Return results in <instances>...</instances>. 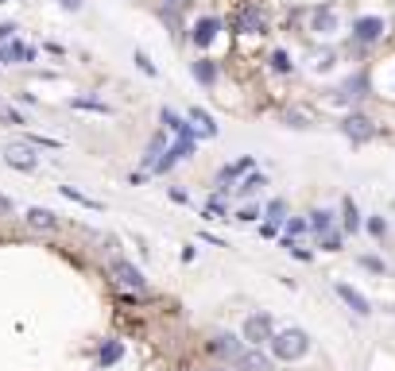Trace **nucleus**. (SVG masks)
Segmentation results:
<instances>
[{"label": "nucleus", "mask_w": 395, "mask_h": 371, "mask_svg": "<svg viewBox=\"0 0 395 371\" xmlns=\"http://www.w3.org/2000/svg\"><path fill=\"white\" fill-rule=\"evenodd\" d=\"M132 62L140 66V74H148V78H159V66H155L152 58H148V50H132Z\"/></svg>", "instance_id": "cd10ccee"}, {"label": "nucleus", "mask_w": 395, "mask_h": 371, "mask_svg": "<svg viewBox=\"0 0 395 371\" xmlns=\"http://www.w3.org/2000/svg\"><path fill=\"white\" fill-rule=\"evenodd\" d=\"M0 213H12V198H4V194H0Z\"/></svg>", "instance_id": "c03bdc74"}, {"label": "nucleus", "mask_w": 395, "mask_h": 371, "mask_svg": "<svg viewBox=\"0 0 395 371\" xmlns=\"http://www.w3.org/2000/svg\"><path fill=\"white\" fill-rule=\"evenodd\" d=\"M217 371H229V368H217Z\"/></svg>", "instance_id": "a18cd8bd"}, {"label": "nucleus", "mask_w": 395, "mask_h": 371, "mask_svg": "<svg viewBox=\"0 0 395 371\" xmlns=\"http://www.w3.org/2000/svg\"><path fill=\"white\" fill-rule=\"evenodd\" d=\"M190 0H159V8H175V12H182Z\"/></svg>", "instance_id": "a19ab883"}, {"label": "nucleus", "mask_w": 395, "mask_h": 371, "mask_svg": "<svg viewBox=\"0 0 395 371\" xmlns=\"http://www.w3.org/2000/svg\"><path fill=\"white\" fill-rule=\"evenodd\" d=\"M264 217H268L264 224H283V221H287V201H283V198H271L268 209H264Z\"/></svg>", "instance_id": "a878e982"}, {"label": "nucleus", "mask_w": 395, "mask_h": 371, "mask_svg": "<svg viewBox=\"0 0 395 371\" xmlns=\"http://www.w3.org/2000/svg\"><path fill=\"white\" fill-rule=\"evenodd\" d=\"M47 50H51L55 58H62V54H66V47H62V43H47Z\"/></svg>", "instance_id": "37998d69"}, {"label": "nucleus", "mask_w": 395, "mask_h": 371, "mask_svg": "<svg viewBox=\"0 0 395 371\" xmlns=\"http://www.w3.org/2000/svg\"><path fill=\"white\" fill-rule=\"evenodd\" d=\"M148 178H152L148 170H132V174H128V186H143Z\"/></svg>", "instance_id": "ea45409f"}, {"label": "nucleus", "mask_w": 395, "mask_h": 371, "mask_svg": "<svg viewBox=\"0 0 395 371\" xmlns=\"http://www.w3.org/2000/svg\"><path fill=\"white\" fill-rule=\"evenodd\" d=\"M337 66V54L333 50H322L318 58H314V70H318V74H326V70H333Z\"/></svg>", "instance_id": "2f4dec72"}, {"label": "nucleus", "mask_w": 395, "mask_h": 371, "mask_svg": "<svg viewBox=\"0 0 395 371\" xmlns=\"http://www.w3.org/2000/svg\"><path fill=\"white\" fill-rule=\"evenodd\" d=\"M24 221H27V228H39V232L59 228V213H51V209H43V205H31L24 213Z\"/></svg>", "instance_id": "f3484780"}, {"label": "nucleus", "mask_w": 395, "mask_h": 371, "mask_svg": "<svg viewBox=\"0 0 395 371\" xmlns=\"http://www.w3.org/2000/svg\"><path fill=\"white\" fill-rule=\"evenodd\" d=\"M113 279L120 282V286H128V290H148V279H143V271L140 267H132L128 259H113Z\"/></svg>", "instance_id": "4468645a"}, {"label": "nucleus", "mask_w": 395, "mask_h": 371, "mask_svg": "<svg viewBox=\"0 0 395 371\" xmlns=\"http://www.w3.org/2000/svg\"><path fill=\"white\" fill-rule=\"evenodd\" d=\"M206 217H210V221H229V205L221 201V194L206 201Z\"/></svg>", "instance_id": "c85d7f7f"}, {"label": "nucleus", "mask_w": 395, "mask_h": 371, "mask_svg": "<svg viewBox=\"0 0 395 371\" xmlns=\"http://www.w3.org/2000/svg\"><path fill=\"white\" fill-rule=\"evenodd\" d=\"M333 290H337V298H341V302L349 305V310H353L357 317H368V314H372L368 298H364V294H361V290H357V286H349V282H337Z\"/></svg>", "instance_id": "dca6fc26"}, {"label": "nucleus", "mask_w": 395, "mask_h": 371, "mask_svg": "<svg viewBox=\"0 0 395 371\" xmlns=\"http://www.w3.org/2000/svg\"><path fill=\"white\" fill-rule=\"evenodd\" d=\"M0 70H4V66H0Z\"/></svg>", "instance_id": "de8ad7c7"}, {"label": "nucleus", "mask_w": 395, "mask_h": 371, "mask_svg": "<svg viewBox=\"0 0 395 371\" xmlns=\"http://www.w3.org/2000/svg\"><path fill=\"white\" fill-rule=\"evenodd\" d=\"M368 232L372 236H387V221L384 217H368Z\"/></svg>", "instance_id": "e433bc0d"}, {"label": "nucleus", "mask_w": 395, "mask_h": 371, "mask_svg": "<svg viewBox=\"0 0 395 371\" xmlns=\"http://www.w3.org/2000/svg\"><path fill=\"white\" fill-rule=\"evenodd\" d=\"M27 143H31L35 151H39V147H47V151H59V147H62V143H59V140H51V136H27Z\"/></svg>", "instance_id": "72a5a7b5"}, {"label": "nucleus", "mask_w": 395, "mask_h": 371, "mask_svg": "<svg viewBox=\"0 0 395 371\" xmlns=\"http://www.w3.org/2000/svg\"><path fill=\"white\" fill-rule=\"evenodd\" d=\"M0 120H4V124H16V128H20V124H27L20 108H0Z\"/></svg>", "instance_id": "f704fd0d"}, {"label": "nucleus", "mask_w": 395, "mask_h": 371, "mask_svg": "<svg viewBox=\"0 0 395 371\" xmlns=\"http://www.w3.org/2000/svg\"><path fill=\"white\" fill-rule=\"evenodd\" d=\"M361 267H368V271H376V275H384V263H380L376 256H361Z\"/></svg>", "instance_id": "58836bf2"}, {"label": "nucleus", "mask_w": 395, "mask_h": 371, "mask_svg": "<svg viewBox=\"0 0 395 371\" xmlns=\"http://www.w3.org/2000/svg\"><path fill=\"white\" fill-rule=\"evenodd\" d=\"M16 31H20V27L12 24V20H4V24H0V43H8V39H16Z\"/></svg>", "instance_id": "4c0bfd02"}, {"label": "nucleus", "mask_w": 395, "mask_h": 371, "mask_svg": "<svg viewBox=\"0 0 395 371\" xmlns=\"http://www.w3.org/2000/svg\"><path fill=\"white\" fill-rule=\"evenodd\" d=\"M4 166H12L20 174H31L39 170V151L31 143H12V147H4Z\"/></svg>", "instance_id": "0eeeda50"}, {"label": "nucleus", "mask_w": 395, "mask_h": 371, "mask_svg": "<svg viewBox=\"0 0 395 371\" xmlns=\"http://www.w3.org/2000/svg\"><path fill=\"white\" fill-rule=\"evenodd\" d=\"M368 89H372V82H368V70H357L353 78H345V85L337 89V97L345 101V105H361L364 97H368Z\"/></svg>", "instance_id": "9d476101"}, {"label": "nucleus", "mask_w": 395, "mask_h": 371, "mask_svg": "<svg viewBox=\"0 0 395 371\" xmlns=\"http://www.w3.org/2000/svg\"><path fill=\"white\" fill-rule=\"evenodd\" d=\"M70 108H78V112H93V116H113V105L109 101H97V97H70Z\"/></svg>", "instance_id": "412c9836"}, {"label": "nucleus", "mask_w": 395, "mask_h": 371, "mask_svg": "<svg viewBox=\"0 0 395 371\" xmlns=\"http://www.w3.org/2000/svg\"><path fill=\"white\" fill-rule=\"evenodd\" d=\"M236 368L240 371H271V360L264 352H248V348H244L240 360H236Z\"/></svg>", "instance_id": "5701e85b"}, {"label": "nucleus", "mask_w": 395, "mask_h": 371, "mask_svg": "<svg viewBox=\"0 0 395 371\" xmlns=\"http://www.w3.org/2000/svg\"><path fill=\"white\" fill-rule=\"evenodd\" d=\"M233 31L236 35H252V39H264V35L271 31V20L268 12L260 8V4H240L233 16Z\"/></svg>", "instance_id": "7ed1b4c3"}, {"label": "nucleus", "mask_w": 395, "mask_h": 371, "mask_svg": "<svg viewBox=\"0 0 395 371\" xmlns=\"http://www.w3.org/2000/svg\"><path fill=\"white\" fill-rule=\"evenodd\" d=\"M120 356H124V344H120V340H105L101 352H97V360H101V368H113Z\"/></svg>", "instance_id": "b1692460"}, {"label": "nucleus", "mask_w": 395, "mask_h": 371, "mask_svg": "<svg viewBox=\"0 0 395 371\" xmlns=\"http://www.w3.org/2000/svg\"><path fill=\"white\" fill-rule=\"evenodd\" d=\"M248 170H256V159H252V155H240L236 163H225V166L217 170V178H213V190H217V194H229V190H233V182L244 178Z\"/></svg>", "instance_id": "6e6552de"}, {"label": "nucleus", "mask_w": 395, "mask_h": 371, "mask_svg": "<svg viewBox=\"0 0 395 371\" xmlns=\"http://www.w3.org/2000/svg\"><path fill=\"white\" fill-rule=\"evenodd\" d=\"M0 4H8V0H0Z\"/></svg>", "instance_id": "49530a36"}, {"label": "nucleus", "mask_w": 395, "mask_h": 371, "mask_svg": "<svg viewBox=\"0 0 395 371\" xmlns=\"http://www.w3.org/2000/svg\"><path fill=\"white\" fill-rule=\"evenodd\" d=\"M387 31H392V20L387 16H376V12H368V16H357L353 27H349V39L357 43V47H376V43L387 39Z\"/></svg>", "instance_id": "f257e3e1"}, {"label": "nucleus", "mask_w": 395, "mask_h": 371, "mask_svg": "<svg viewBox=\"0 0 395 371\" xmlns=\"http://www.w3.org/2000/svg\"><path fill=\"white\" fill-rule=\"evenodd\" d=\"M361 209H357L353 198H345L341 201V232H361Z\"/></svg>", "instance_id": "4be33fe9"}, {"label": "nucleus", "mask_w": 395, "mask_h": 371, "mask_svg": "<svg viewBox=\"0 0 395 371\" xmlns=\"http://www.w3.org/2000/svg\"><path fill=\"white\" fill-rule=\"evenodd\" d=\"M178 163H182V155H178V147H175V143H167V151H163V155L155 159V163H152V170H148V174H155V178H163V174H171V170H175Z\"/></svg>", "instance_id": "6ab92c4d"}, {"label": "nucleus", "mask_w": 395, "mask_h": 371, "mask_svg": "<svg viewBox=\"0 0 395 371\" xmlns=\"http://www.w3.org/2000/svg\"><path fill=\"white\" fill-rule=\"evenodd\" d=\"M186 120H190V128H194V136H198V140H217V136H221V124L213 120L202 105H194L190 112H186Z\"/></svg>", "instance_id": "f8f14e48"}, {"label": "nucleus", "mask_w": 395, "mask_h": 371, "mask_svg": "<svg viewBox=\"0 0 395 371\" xmlns=\"http://www.w3.org/2000/svg\"><path fill=\"white\" fill-rule=\"evenodd\" d=\"M341 136H345L349 143H357V147H361V143H372V140H376V124H372L368 116L361 112V108H353V112L341 120Z\"/></svg>", "instance_id": "39448f33"}, {"label": "nucleus", "mask_w": 395, "mask_h": 371, "mask_svg": "<svg viewBox=\"0 0 395 371\" xmlns=\"http://www.w3.org/2000/svg\"><path fill=\"white\" fill-rule=\"evenodd\" d=\"M264 186H268V174H264V170H248V174H244V182L236 186V198H256Z\"/></svg>", "instance_id": "aec40b11"}, {"label": "nucleus", "mask_w": 395, "mask_h": 371, "mask_svg": "<svg viewBox=\"0 0 395 371\" xmlns=\"http://www.w3.org/2000/svg\"><path fill=\"white\" fill-rule=\"evenodd\" d=\"M283 124H287V128H299V132H306V128H310V116H303V112H283Z\"/></svg>", "instance_id": "473e14b6"}, {"label": "nucleus", "mask_w": 395, "mask_h": 371, "mask_svg": "<svg viewBox=\"0 0 395 371\" xmlns=\"http://www.w3.org/2000/svg\"><path fill=\"white\" fill-rule=\"evenodd\" d=\"M271 333H275V325H271V317L268 314H252L248 321H244V337L240 340H248V344H268L271 340Z\"/></svg>", "instance_id": "ddd939ff"}, {"label": "nucleus", "mask_w": 395, "mask_h": 371, "mask_svg": "<svg viewBox=\"0 0 395 371\" xmlns=\"http://www.w3.org/2000/svg\"><path fill=\"white\" fill-rule=\"evenodd\" d=\"M35 58H39V47L24 43L20 35L8 43H0V66H31Z\"/></svg>", "instance_id": "423d86ee"}, {"label": "nucleus", "mask_w": 395, "mask_h": 371, "mask_svg": "<svg viewBox=\"0 0 395 371\" xmlns=\"http://www.w3.org/2000/svg\"><path fill=\"white\" fill-rule=\"evenodd\" d=\"M341 240H345V232L329 228V232H322L318 236V244H322V252H341Z\"/></svg>", "instance_id": "7c9ffc66"}, {"label": "nucleus", "mask_w": 395, "mask_h": 371, "mask_svg": "<svg viewBox=\"0 0 395 371\" xmlns=\"http://www.w3.org/2000/svg\"><path fill=\"white\" fill-rule=\"evenodd\" d=\"M337 27H341V20H337V8H333V4H322V8L310 12V27H306V31L318 35V39H333Z\"/></svg>", "instance_id": "1a4fd4ad"}, {"label": "nucleus", "mask_w": 395, "mask_h": 371, "mask_svg": "<svg viewBox=\"0 0 395 371\" xmlns=\"http://www.w3.org/2000/svg\"><path fill=\"white\" fill-rule=\"evenodd\" d=\"M236 221H240V224H252V221H260V209H256V205H244L240 213H236Z\"/></svg>", "instance_id": "c9c22d12"}, {"label": "nucleus", "mask_w": 395, "mask_h": 371, "mask_svg": "<svg viewBox=\"0 0 395 371\" xmlns=\"http://www.w3.org/2000/svg\"><path fill=\"white\" fill-rule=\"evenodd\" d=\"M190 78L198 85H206V89H213V85L221 82V62H217V58H210V54H198L190 62Z\"/></svg>", "instance_id": "9b49d317"}, {"label": "nucleus", "mask_w": 395, "mask_h": 371, "mask_svg": "<svg viewBox=\"0 0 395 371\" xmlns=\"http://www.w3.org/2000/svg\"><path fill=\"white\" fill-rule=\"evenodd\" d=\"M210 352L221 356V360H229V363H236L240 360V352H244V344H240L236 333H217V337L210 340Z\"/></svg>", "instance_id": "2eb2a0df"}, {"label": "nucleus", "mask_w": 395, "mask_h": 371, "mask_svg": "<svg viewBox=\"0 0 395 371\" xmlns=\"http://www.w3.org/2000/svg\"><path fill=\"white\" fill-rule=\"evenodd\" d=\"M59 194H62V198H70V201H74V205H85V209H105L101 201H93V198H85L82 190H74V186H59Z\"/></svg>", "instance_id": "bb28decb"}, {"label": "nucleus", "mask_w": 395, "mask_h": 371, "mask_svg": "<svg viewBox=\"0 0 395 371\" xmlns=\"http://www.w3.org/2000/svg\"><path fill=\"white\" fill-rule=\"evenodd\" d=\"M62 12H82V0H59Z\"/></svg>", "instance_id": "79ce46f5"}, {"label": "nucleus", "mask_w": 395, "mask_h": 371, "mask_svg": "<svg viewBox=\"0 0 395 371\" xmlns=\"http://www.w3.org/2000/svg\"><path fill=\"white\" fill-rule=\"evenodd\" d=\"M283 228H287V236H283V240H299L303 232H310V228H306V217H287Z\"/></svg>", "instance_id": "c756f323"}, {"label": "nucleus", "mask_w": 395, "mask_h": 371, "mask_svg": "<svg viewBox=\"0 0 395 371\" xmlns=\"http://www.w3.org/2000/svg\"><path fill=\"white\" fill-rule=\"evenodd\" d=\"M221 27H225V20L213 16V12H206V16H198L194 24H186V43H190L194 50H206L221 35Z\"/></svg>", "instance_id": "20e7f679"}, {"label": "nucleus", "mask_w": 395, "mask_h": 371, "mask_svg": "<svg viewBox=\"0 0 395 371\" xmlns=\"http://www.w3.org/2000/svg\"><path fill=\"white\" fill-rule=\"evenodd\" d=\"M271 356L275 360H303L306 352H310V337H306L303 329H279V333H271Z\"/></svg>", "instance_id": "f03ea898"}, {"label": "nucleus", "mask_w": 395, "mask_h": 371, "mask_svg": "<svg viewBox=\"0 0 395 371\" xmlns=\"http://www.w3.org/2000/svg\"><path fill=\"white\" fill-rule=\"evenodd\" d=\"M333 209H326V205H322V209H310V213H306V228H310L314 232V236H322V232H329V228H333Z\"/></svg>", "instance_id": "a211bd4d"}, {"label": "nucleus", "mask_w": 395, "mask_h": 371, "mask_svg": "<svg viewBox=\"0 0 395 371\" xmlns=\"http://www.w3.org/2000/svg\"><path fill=\"white\" fill-rule=\"evenodd\" d=\"M268 66L275 70V74H294V58L287 54V50H271V54H268Z\"/></svg>", "instance_id": "393cba45"}]
</instances>
